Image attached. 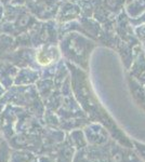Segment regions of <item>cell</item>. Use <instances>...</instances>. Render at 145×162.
Listing matches in <instances>:
<instances>
[{"label": "cell", "instance_id": "1", "mask_svg": "<svg viewBox=\"0 0 145 162\" xmlns=\"http://www.w3.org/2000/svg\"><path fill=\"white\" fill-rule=\"evenodd\" d=\"M36 59H37L38 63L41 64V65H49V64L52 62L53 56H50L49 52H47V51L40 50V51H38Z\"/></svg>", "mask_w": 145, "mask_h": 162}]
</instances>
